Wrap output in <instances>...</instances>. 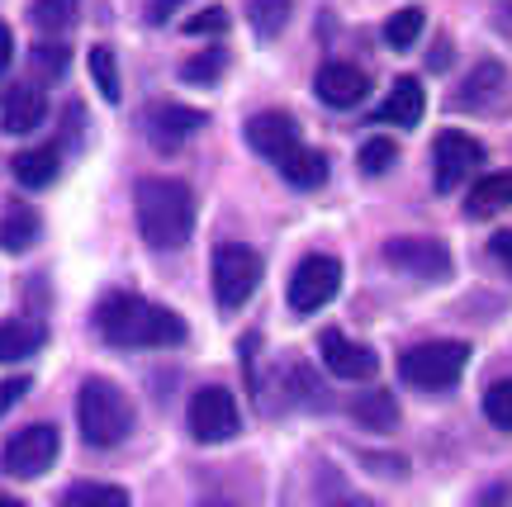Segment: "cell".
<instances>
[{
  "label": "cell",
  "instance_id": "33",
  "mask_svg": "<svg viewBox=\"0 0 512 507\" xmlns=\"http://www.w3.org/2000/svg\"><path fill=\"white\" fill-rule=\"evenodd\" d=\"M223 29H228V10L223 5H209L200 15H190V24H185V34H195V38H214Z\"/></svg>",
  "mask_w": 512,
  "mask_h": 507
},
{
  "label": "cell",
  "instance_id": "38",
  "mask_svg": "<svg viewBox=\"0 0 512 507\" xmlns=\"http://www.w3.org/2000/svg\"><path fill=\"white\" fill-rule=\"evenodd\" d=\"M332 507H370L366 498H342V503H332Z\"/></svg>",
  "mask_w": 512,
  "mask_h": 507
},
{
  "label": "cell",
  "instance_id": "10",
  "mask_svg": "<svg viewBox=\"0 0 512 507\" xmlns=\"http://www.w3.org/2000/svg\"><path fill=\"white\" fill-rule=\"evenodd\" d=\"M342 290V261L337 256H304L290 275V308L294 313H318Z\"/></svg>",
  "mask_w": 512,
  "mask_h": 507
},
{
  "label": "cell",
  "instance_id": "25",
  "mask_svg": "<svg viewBox=\"0 0 512 507\" xmlns=\"http://www.w3.org/2000/svg\"><path fill=\"white\" fill-rule=\"evenodd\" d=\"M81 15V0H34L29 5V24L38 34H67Z\"/></svg>",
  "mask_w": 512,
  "mask_h": 507
},
{
  "label": "cell",
  "instance_id": "37",
  "mask_svg": "<svg viewBox=\"0 0 512 507\" xmlns=\"http://www.w3.org/2000/svg\"><path fill=\"white\" fill-rule=\"evenodd\" d=\"M10 57H15V34H10V24H0V76L10 72Z\"/></svg>",
  "mask_w": 512,
  "mask_h": 507
},
{
  "label": "cell",
  "instance_id": "3",
  "mask_svg": "<svg viewBox=\"0 0 512 507\" xmlns=\"http://www.w3.org/2000/svg\"><path fill=\"white\" fill-rule=\"evenodd\" d=\"M76 422H81V436L105 451V446H119L133 432V403L119 384L91 375L81 384V399H76Z\"/></svg>",
  "mask_w": 512,
  "mask_h": 507
},
{
  "label": "cell",
  "instance_id": "23",
  "mask_svg": "<svg viewBox=\"0 0 512 507\" xmlns=\"http://www.w3.org/2000/svg\"><path fill=\"white\" fill-rule=\"evenodd\" d=\"M57 507H133V498H128V489H119V484L81 479V484H72V489L62 493V503Z\"/></svg>",
  "mask_w": 512,
  "mask_h": 507
},
{
  "label": "cell",
  "instance_id": "5",
  "mask_svg": "<svg viewBox=\"0 0 512 507\" xmlns=\"http://www.w3.org/2000/svg\"><path fill=\"white\" fill-rule=\"evenodd\" d=\"M484 157H489V147L479 138L460 133V128H441L437 143H432V185H437V195H456L460 185L484 166Z\"/></svg>",
  "mask_w": 512,
  "mask_h": 507
},
{
  "label": "cell",
  "instance_id": "7",
  "mask_svg": "<svg viewBox=\"0 0 512 507\" xmlns=\"http://www.w3.org/2000/svg\"><path fill=\"white\" fill-rule=\"evenodd\" d=\"M384 261L394 271L413 275V280H427V285H446L456 275V261H451V247L441 237H389L384 242Z\"/></svg>",
  "mask_w": 512,
  "mask_h": 507
},
{
  "label": "cell",
  "instance_id": "36",
  "mask_svg": "<svg viewBox=\"0 0 512 507\" xmlns=\"http://www.w3.org/2000/svg\"><path fill=\"white\" fill-rule=\"evenodd\" d=\"M176 5H181V0H147V19H152V24H166V19L176 15Z\"/></svg>",
  "mask_w": 512,
  "mask_h": 507
},
{
  "label": "cell",
  "instance_id": "21",
  "mask_svg": "<svg viewBox=\"0 0 512 507\" xmlns=\"http://www.w3.org/2000/svg\"><path fill=\"white\" fill-rule=\"evenodd\" d=\"M280 176H285L294 190H318V185L328 181V157H323L318 147H299V152H290V157L280 162Z\"/></svg>",
  "mask_w": 512,
  "mask_h": 507
},
{
  "label": "cell",
  "instance_id": "34",
  "mask_svg": "<svg viewBox=\"0 0 512 507\" xmlns=\"http://www.w3.org/2000/svg\"><path fill=\"white\" fill-rule=\"evenodd\" d=\"M489 256H494L498 266L512 275V228H503V233H494L489 237Z\"/></svg>",
  "mask_w": 512,
  "mask_h": 507
},
{
  "label": "cell",
  "instance_id": "19",
  "mask_svg": "<svg viewBox=\"0 0 512 507\" xmlns=\"http://www.w3.org/2000/svg\"><path fill=\"white\" fill-rule=\"evenodd\" d=\"M503 91V67L498 62H479L475 72L465 76L456 86V95H451V105H475V109H489V100Z\"/></svg>",
  "mask_w": 512,
  "mask_h": 507
},
{
  "label": "cell",
  "instance_id": "16",
  "mask_svg": "<svg viewBox=\"0 0 512 507\" xmlns=\"http://www.w3.org/2000/svg\"><path fill=\"white\" fill-rule=\"evenodd\" d=\"M422 109H427V95L413 76H399L389 95H384V105L375 109V119L380 124H394V128H418L422 124Z\"/></svg>",
  "mask_w": 512,
  "mask_h": 507
},
{
  "label": "cell",
  "instance_id": "31",
  "mask_svg": "<svg viewBox=\"0 0 512 507\" xmlns=\"http://www.w3.org/2000/svg\"><path fill=\"white\" fill-rule=\"evenodd\" d=\"M91 76H95V91L105 100H119V62H114L110 48H91Z\"/></svg>",
  "mask_w": 512,
  "mask_h": 507
},
{
  "label": "cell",
  "instance_id": "14",
  "mask_svg": "<svg viewBox=\"0 0 512 507\" xmlns=\"http://www.w3.org/2000/svg\"><path fill=\"white\" fill-rule=\"evenodd\" d=\"M204 128V114L200 109H185V105H152V114H147V133H152V143H157V152H176V147L190 138V133H200Z\"/></svg>",
  "mask_w": 512,
  "mask_h": 507
},
{
  "label": "cell",
  "instance_id": "11",
  "mask_svg": "<svg viewBox=\"0 0 512 507\" xmlns=\"http://www.w3.org/2000/svg\"><path fill=\"white\" fill-rule=\"evenodd\" d=\"M247 147H252L256 157H266V162L280 166L290 152L304 147V138H299V124H294L285 109H266V114H252V119H247Z\"/></svg>",
  "mask_w": 512,
  "mask_h": 507
},
{
  "label": "cell",
  "instance_id": "9",
  "mask_svg": "<svg viewBox=\"0 0 512 507\" xmlns=\"http://www.w3.org/2000/svg\"><path fill=\"white\" fill-rule=\"evenodd\" d=\"M238 432H242L238 399L223 384H204L200 394L190 399V436L204 441V446H219V441H233Z\"/></svg>",
  "mask_w": 512,
  "mask_h": 507
},
{
  "label": "cell",
  "instance_id": "26",
  "mask_svg": "<svg viewBox=\"0 0 512 507\" xmlns=\"http://www.w3.org/2000/svg\"><path fill=\"white\" fill-rule=\"evenodd\" d=\"M422 29H427V15H422L418 5H403V10H394V15L384 19V43H389L394 53H408V48L418 43Z\"/></svg>",
  "mask_w": 512,
  "mask_h": 507
},
{
  "label": "cell",
  "instance_id": "28",
  "mask_svg": "<svg viewBox=\"0 0 512 507\" xmlns=\"http://www.w3.org/2000/svg\"><path fill=\"white\" fill-rule=\"evenodd\" d=\"M223 67H228V53L223 48H204L200 57H190L181 67V81L185 86H219Z\"/></svg>",
  "mask_w": 512,
  "mask_h": 507
},
{
  "label": "cell",
  "instance_id": "30",
  "mask_svg": "<svg viewBox=\"0 0 512 507\" xmlns=\"http://www.w3.org/2000/svg\"><path fill=\"white\" fill-rule=\"evenodd\" d=\"M67 67H72V53L62 48V43H38L34 48V72L43 86H53V81H62L67 76Z\"/></svg>",
  "mask_w": 512,
  "mask_h": 507
},
{
  "label": "cell",
  "instance_id": "20",
  "mask_svg": "<svg viewBox=\"0 0 512 507\" xmlns=\"http://www.w3.org/2000/svg\"><path fill=\"white\" fill-rule=\"evenodd\" d=\"M351 417H356L366 432H394V427H399V403H394L389 389H370V394H361V399L351 403Z\"/></svg>",
  "mask_w": 512,
  "mask_h": 507
},
{
  "label": "cell",
  "instance_id": "13",
  "mask_svg": "<svg viewBox=\"0 0 512 507\" xmlns=\"http://www.w3.org/2000/svg\"><path fill=\"white\" fill-rule=\"evenodd\" d=\"M313 91L332 109H356L370 95V72L351 67V62H323L313 76Z\"/></svg>",
  "mask_w": 512,
  "mask_h": 507
},
{
  "label": "cell",
  "instance_id": "35",
  "mask_svg": "<svg viewBox=\"0 0 512 507\" xmlns=\"http://www.w3.org/2000/svg\"><path fill=\"white\" fill-rule=\"evenodd\" d=\"M24 394H29V380H24V375L5 380V384H0V413H10V408H15V403L24 399Z\"/></svg>",
  "mask_w": 512,
  "mask_h": 507
},
{
  "label": "cell",
  "instance_id": "29",
  "mask_svg": "<svg viewBox=\"0 0 512 507\" xmlns=\"http://www.w3.org/2000/svg\"><path fill=\"white\" fill-rule=\"evenodd\" d=\"M394 162H399V143H394V138H366L361 152H356V166H361L366 176H384Z\"/></svg>",
  "mask_w": 512,
  "mask_h": 507
},
{
  "label": "cell",
  "instance_id": "39",
  "mask_svg": "<svg viewBox=\"0 0 512 507\" xmlns=\"http://www.w3.org/2000/svg\"><path fill=\"white\" fill-rule=\"evenodd\" d=\"M0 507H24V503H15V498H5V493H0Z\"/></svg>",
  "mask_w": 512,
  "mask_h": 507
},
{
  "label": "cell",
  "instance_id": "1",
  "mask_svg": "<svg viewBox=\"0 0 512 507\" xmlns=\"http://www.w3.org/2000/svg\"><path fill=\"white\" fill-rule=\"evenodd\" d=\"M95 327L100 337L110 346H124V351H143V346H181L190 337L181 313L171 308L152 304L143 294H128V290H114L100 299L95 308Z\"/></svg>",
  "mask_w": 512,
  "mask_h": 507
},
{
  "label": "cell",
  "instance_id": "24",
  "mask_svg": "<svg viewBox=\"0 0 512 507\" xmlns=\"http://www.w3.org/2000/svg\"><path fill=\"white\" fill-rule=\"evenodd\" d=\"M290 15H294V0H247V19H252V29L261 43H271V38L285 34Z\"/></svg>",
  "mask_w": 512,
  "mask_h": 507
},
{
  "label": "cell",
  "instance_id": "32",
  "mask_svg": "<svg viewBox=\"0 0 512 507\" xmlns=\"http://www.w3.org/2000/svg\"><path fill=\"white\" fill-rule=\"evenodd\" d=\"M484 417L494 422L498 432H512V380L489 384V394H484Z\"/></svg>",
  "mask_w": 512,
  "mask_h": 507
},
{
  "label": "cell",
  "instance_id": "4",
  "mask_svg": "<svg viewBox=\"0 0 512 507\" xmlns=\"http://www.w3.org/2000/svg\"><path fill=\"white\" fill-rule=\"evenodd\" d=\"M470 365V342H422V346H408L399 361V375L403 384H413L422 394H446L456 389L460 375Z\"/></svg>",
  "mask_w": 512,
  "mask_h": 507
},
{
  "label": "cell",
  "instance_id": "22",
  "mask_svg": "<svg viewBox=\"0 0 512 507\" xmlns=\"http://www.w3.org/2000/svg\"><path fill=\"white\" fill-rule=\"evenodd\" d=\"M57 152L53 147H29V152H19L15 162H10V171H15V181L24 185V190H43V185L57 181Z\"/></svg>",
  "mask_w": 512,
  "mask_h": 507
},
{
  "label": "cell",
  "instance_id": "8",
  "mask_svg": "<svg viewBox=\"0 0 512 507\" xmlns=\"http://www.w3.org/2000/svg\"><path fill=\"white\" fill-rule=\"evenodd\" d=\"M57 451H62V436L57 427L48 422H34V427H24L5 441V455H0V465L10 479H38V474H48L57 465Z\"/></svg>",
  "mask_w": 512,
  "mask_h": 507
},
{
  "label": "cell",
  "instance_id": "6",
  "mask_svg": "<svg viewBox=\"0 0 512 507\" xmlns=\"http://www.w3.org/2000/svg\"><path fill=\"white\" fill-rule=\"evenodd\" d=\"M261 256L252 247H242V242H223L219 252H214V299H219L223 313H238L247 299L256 294L261 285Z\"/></svg>",
  "mask_w": 512,
  "mask_h": 507
},
{
  "label": "cell",
  "instance_id": "17",
  "mask_svg": "<svg viewBox=\"0 0 512 507\" xmlns=\"http://www.w3.org/2000/svg\"><path fill=\"white\" fill-rule=\"evenodd\" d=\"M503 209H512V171H494V176L470 185V195H465V214L470 218H494Z\"/></svg>",
  "mask_w": 512,
  "mask_h": 507
},
{
  "label": "cell",
  "instance_id": "15",
  "mask_svg": "<svg viewBox=\"0 0 512 507\" xmlns=\"http://www.w3.org/2000/svg\"><path fill=\"white\" fill-rule=\"evenodd\" d=\"M43 119H48V100H43V91H34V86H15V91L0 100V128H5L10 138L34 133Z\"/></svg>",
  "mask_w": 512,
  "mask_h": 507
},
{
  "label": "cell",
  "instance_id": "2",
  "mask_svg": "<svg viewBox=\"0 0 512 507\" xmlns=\"http://www.w3.org/2000/svg\"><path fill=\"white\" fill-rule=\"evenodd\" d=\"M133 209H138V233L147 247L157 252H176L195 233V195L185 181L171 176H147L133 190Z\"/></svg>",
  "mask_w": 512,
  "mask_h": 507
},
{
  "label": "cell",
  "instance_id": "12",
  "mask_svg": "<svg viewBox=\"0 0 512 507\" xmlns=\"http://www.w3.org/2000/svg\"><path fill=\"white\" fill-rule=\"evenodd\" d=\"M318 351H323L328 375H337V380H356V384H361V380H375V375H380V356H375L370 346L342 337L337 327L318 332Z\"/></svg>",
  "mask_w": 512,
  "mask_h": 507
},
{
  "label": "cell",
  "instance_id": "27",
  "mask_svg": "<svg viewBox=\"0 0 512 507\" xmlns=\"http://www.w3.org/2000/svg\"><path fill=\"white\" fill-rule=\"evenodd\" d=\"M38 242V214L34 209H10L0 218V252H29Z\"/></svg>",
  "mask_w": 512,
  "mask_h": 507
},
{
  "label": "cell",
  "instance_id": "18",
  "mask_svg": "<svg viewBox=\"0 0 512 507\" xmlns=\"http://www.w3.org/2000/svg\"><path fill=\"white\" fill-rule=\"evenodd\" d=\"M48 332L38 323H24V318H5L0 323V365H15V361H29L34 351H43Z\"/></svg>",
  "mask_w": 512,
  "mask_h": 507
}]
</instances>
